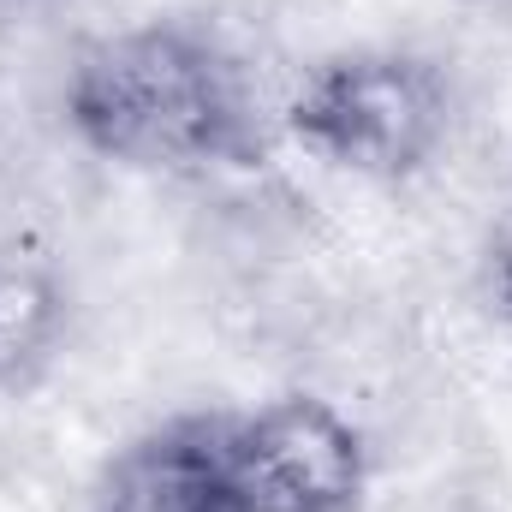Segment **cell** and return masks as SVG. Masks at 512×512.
Here are the masks:
<instances>
[{
    "instance_id": "cell-5",
    "label": "cell",
    "mask_w": 512,
    "mask_h": 512,
    "mask_svg": "<svg viewBox=\"0 0 512 512\" xmlns=\"http://www.w3.org/2000/svg\"><path fill=\"white\" fill-rule=\"evenodd\" d=\"M72 322L60 262L36 245H0V387L30 382Z\"/></svg>"
},
{
    "instance_id": "cell-6",
    "label": "cell",
    "mask_w": 512,
    "mask_h": 512,
    "mask_svg": "<svg viewBox=\"0 0 512 512\" xmlns=\"http://www.w3.org/2000/svg\"><path fill=\"white\" fill-rule=\"evenodd\" d=\"M483 292H489V310L512 322V203L501 209V221L489 227V245H483Z\"/></svg>"
},
{
    "instance_id": "cell-1",
    "label": "cell",
    "mask_w": 512,
    "mask_h": 512,
    "mask_svg": "<svg viewBox=\"0 0 512 512\" xmlns=\"http://www.w3.org/2000/svg\"><path fill=\"white\" fill-rule=\"evenodd\" d=\"M60 108L84 149L143 173L251 167L262 155L245 72L215 36L173 18L84 42Z\"/></svg>"
},
{
    "instance_id": "cell-2",
    "label": "cell",
    "mask_w": 512,
    "mask_h": 512,
    "mask_svg": "<svg viewBox=\"0 0 512 512\" xmlns=\"http://www.w3.org/2000/svg\"><path fill=\"white\" fill-rule=\"evenodd\" d=\"M280 131L358 179H411L453 131V84L411 48H346L304 72L286 96Z\"/></svg>"
},
{
    "instance_id": "cell-4",
    "label": "cell",
    "mask_w": 512,
    "mask_h": 512,
    "mask_svg": "<svg viewBox=\"0 0 512 512\" xmlns=\"http://www.w3.org/2000/svg\"><path fill=\"white\" fill-rule=\"evenodd\" d=\"M96 512H233L227 411L167 417L126 441L96 483Z\"/></svg>"
},
{
    "instance_id": "cell-3",
    "label": "cell",
    "mask_w": 512,
    "mask_h": 512,
    "mask_svg": "<svg viewBox=\"0 0 512 512\" xmlns=\"http://www.w3.org/2000/svg\"><path fill=\"white\" fill-rule=\"evenodd\" d=\"M227 495L233 512H358L370 495L364 429L316 393L227 411Z\"/></svg>"
}]
</instances>
